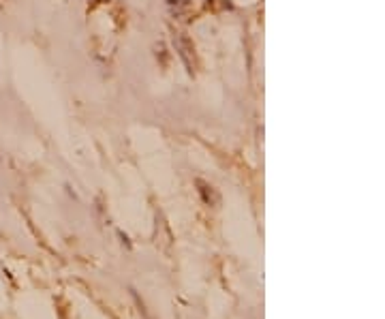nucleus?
<instances>
[{"label": "nucleus", "mask_w": 385, "mask_h": 319, "mask_svg": "<svg viewBox=\"0 0 385 319\" xmlns=\"http://www.w3.org/2000/svg\"><path fill=\"white\" fill-rule=\"evenodd\" d=\"M197 185L202 187V189H199V191H202V195H204V202H206L208 206H212V204H216V202H219V195H216L214 191H212V187L204 185V182H197Z\"/></svg>", "instance_id": "1"}]
</instances>
